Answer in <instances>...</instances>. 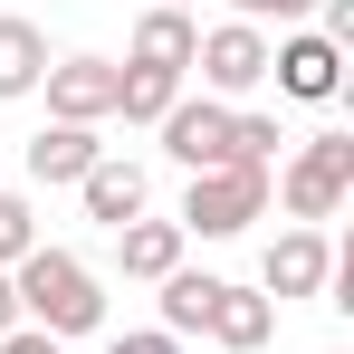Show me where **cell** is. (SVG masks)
I'll return each instance as SVG.
<instances>
[{
	"label": "cell",
	"mask_w": 354,
	"mask_h": 354,
	"mask_svg": "<svg viewBox=\"0 0 354 354\" xmlns=\"http://www.w3.org/2000/svg\"><path fill=\"white\" fill-rule=\"evenodd\" d=\"M10 288H19V326H39V335H96L106 326V288H96V268L77 259V249H29L19 268H10Z\"/></svg>",
	"instance_id": "1"
},
{
	"label": "cell",
	"mask_w": 354,
	"mask_h": 354,
	"mask_svg": "<svg viewBox=\"0 0 354 354\" xmlns=\"http://www.w3.org/2000/svg\"><path fill=\"white\" fill-rule=\"evenodd\" d=\"M268 192L288 201L297 230H316V221H335V201L354 192V134H306L288 153V173H268Z\"/></svg>",
	"instance_id": "2"
},
{
	"label": "cell",
	"mask_w": 354,
	"mask_h": 354,
	"mask_svg": "<svg viewBox=\"0 0 354 354\" xmlns=\"http://www.w3.org/2000/svg\"><path fill=\"white\" fill-rule=\"evenodd\" d=\"M259 211H268V173H259V163H221V173H192L173 230L182 239H239Z\"/></svg>",
	"instance_id": "3"
},
{
	"label": "cell",
	"mask_w": 354,
	"mask_h": 354,
	"mask_svg": "<svg viewBox=\"0 0 354 354\" xmlns=\"http://www.w3.org/2000/svg\"><path fill=\"white\" fill-rule=\"evenodd\" d=\"M268 77H278V96H297V106H335L345 96V48L316 39V29H288L268 48Z\"/></svg>",
	"instance_id": "4"
},
{
	"label": "cell",
	"mask_w": 354,
	"mask_h": 354,
	"mask_svg": "<svg viewBox=\"0 0 354 354\" xmlns=\"http://www.w3.org/2000/svg\"><path fill=\"white\" fill-rule=\"evenodd\" d=\"M192 67H201V86L230 106V96H249V86L268 77V29H249V19H221V29H201Z\"/></svg>",
	"instance_id": "5"
},
{
	"label": "cell",
	"mask_w": 354,
	"mask_h": 354,
	"mask_svg": "<svg viewBox=\"0 0 354 354\" xmlns=\"http://www.w3.org/2000/svg\"><path fill=\"white\" fill-rule=\"evenodd\" d=\"M163 134V153H173L182 173H221L230 163V106L221 96H173V115L153 124Z\"/></svg>",
	"instance_id": "6"
},
{
	"label": "cell",
	"mask_w": 354,
	"mask_h": 354,
	"mask_svg": "<svg viewBox=\"0 0 354 354\" xmlns=\"http://www.w3.org/2000/svg\"><path fill=\"white\" fill-rule=\"evenodd\" d=\"M39 86H48V124H96V115H115V58H58Z\"/></svg>",
	"instance_id": "7"
},
{
	"label": "cell",
	"mask_w": 354,
	"mask_h": 354,
	"mask_svg": "<svg viewBox=\"0 0 354 354\" xmlns=\"http://www.w3.org/2000/svg\"><path fill=\"white\" fill-rule=\"evenodd\" d=\"M326 268H335L326 230H278L259 259V297H326Z\"/></svg>",
	"instance_id": "8"
},
{
	"label": "cell",
	"mask_w": 354,
	"mask_h": 354,
	"mask_svg": "<svg viewBox=\"0 0 354 354\" xmlns=\"http://www.w3.org/2000/svg\"><path fill=\"white\" fill-rule=\"evenodd\" d=\"M221 354H259L268 335H278V297H259V288H230L221 278V297H211V326H201Z\"/></svg>",
	"instance_id": "9"
},
{
	"label": "cell",
	"mask_w": 354,
	"mask_h": 354,
	"mask_svg": "<svg viewBox=\"0 0 354 354\" xmlns=\"http://www.w3.org/2000/svg\"><path fill=\"white\" fill-rule=\"evenodd\" d=\"M77 201H86V221H106V230L144 221V163H115V153H96V163H86V182H77Z\"/></svg>",
	"instance_id": "10"
},
{
	"label": "cell",
	"mask_w": 354,
	"mask_h": 354,
	"mask_svg": "<svg viewBox=\"0 0 354 354\" xmlns=\"http://www.w3.org/2000/svg\"><path fill=\"white\" fill-rule=\"evenodd\" d=\"M192 48H201V19H192V10H144V19H134V58H124V67H163V77H182Z\"/></svg>",
	"instance_id": "11"
},
{
	"label": "cell",
	"mask_w": 354,
	"mask_h": 354,
	"mask_svg": "<svg viewBox=\"0 0 354 354\" xmlns=\"http://www.w3.org/2000/svg\"><path fill=\"white\" fill-rule=\"evenodd\" d=\"M106 144H96V124H39L29 134V182H86Z\"/></svg>",
	"instance_id": "12"
},
{
	"label": "cell",
	"mask_w": 354,
	"mask_h": 354,
	"mask_svg": "<svg viewBox=\"0 0 354 354\" xmlns=\"http://www.w3.org/2000/svg\"><path fill=\"white\" fill-rule=\"evenodd\" d=\"M115 259H124V278H153V288H163V278L182 268V230H173V221H124Z\"/></svg>",
	"instance_id": "13"
},
{
	"label": "cell",
	"mask_w": 354,
	"mask_h": 354,
	"mask_svg": "<svg viewBox=\"0 0 354 354\" xmlns=\"http://www.w3.org/2000/svg\"><path fill=\"white\" fill-rule=\"evenodd\" d=\"M39 77H48V29L0 19V96H39Z\"/></svg>",
	"instance_id": "14"
},
{
	"label": "cell",
	"mask_w": 354,
	"mask_h": 354,
	"mask_svg": "<svg viewBox=\"0 0 354 354\" xmlns=\"http://www.w3.org/2000/svg\"><path fill=\"white\" fill-rule=\"evenodd\" d=\"M182 96V77H163V67H115V115L124 124H163Z\"/></svg>",
	"instance_id": "15"
},
{
	"label": "cell",
	"mask_w": 354,
	"mask_h": 354,
	"mask_svg": "<svg viewBox=\"0 0 354 354\" xmlns=\"http://www.w3.org/2000/svg\"><path fill=\"white\" fill-rule=\"evenodd\" d=\"M211 297H221L211 268H173V278H163V335H201V326H211Z\"/></svg>",
	"instance_id": "16"
},
{
	"label": "cell",
	"mask_w": 354,
	"mask_h": 354,
	"mask_svg": "<svg viewBox=\"0 0 354 354\" xmlns=\"http://www.w3.org/2000/svg\"><path fill=\"white\" fill-rule=\"evenodd\" d=\"M278 144H288V124H278V115H230V163H259V173H268Z\"/></svg>",
	"instance_id": "17"
},
{
	"label": "cell",
	"mask_w": 354,
	"mask_h": 354,
	"mask_svg": "<svg viewBox=\"0 0 354 354\" xmlns=\"http://www.w3.org/2000/svg\"><path fill=\"white\" fill-rule=\"evenodd\" d=\"M39 249V211H29V192H0V268H19Z\"/></svg>",
	"instance_id": "18"
},
{
	"label": "cell",
	"mask_w": 354,
	"mask_h": 354,
	"mask_svg": "<svg viewBox=\"0 0 354 354\" xmlns=\"http://www.w3.org/2000/svg\"><path fill=\"white\" fill-rule=\"evenodd\" d=\"M316 0H230V19H249V29H268V19H306Z\"/></svg>",
	"instance_id": "19"
},
{
	"label": "cell",
	"mask_w": 354,
	"mask_h": 354,
	"mask_svg": "<svg viewBox=\"0 0 354 354\" xmlns=\"http://www.w3.org/2000/svg\"><path fill=\"white\" fill-rule=\"evenodd\" d=\"M106 354H182V335H163V326H134V335H115Z\"/></svg>",
	"instance_id": "20"
},
{
	"label": "cell",
	"mask_w": 354,
	"mask_h": 354,
	"mask_svg": "<svg viewBox=\"0 0 354 354\" xmlns=\"http://www.w3.org/2000/svg\"><path fill=\"white\" fill-rule=\"evenodd\" d=\"M316 10H326V29H316V39H335V48H354V0H316Z\"/></svg>",
	"instance_id": "21"
},
{
	"label": "cell",
	"mask_w": 354,
	"mask_h": 354,
	"mask_svg": "<svg viewBox=\"0 0 354 354\" xmlns=\"http://www.w3.org/2000/svg\"><path fill=\"white\" fill-rule=\"evenodd\" d=\"M0 354H67L58 335H39V326H10V335H0Z\"/></svg>",
	"instance_id": "22"
},
{
	"label": "cell",
	"mask_w": 354,
	"mask_h": 354,
	"mask_svg": "<svg viewBox=\"0 0 354 354\" xmlns=\"http://www.w3.org/2000/svg\"><path fill=\"white\" fill-rule=\"evenodd\" d=\"M19 326V288H10V268H0V335Z\"/></svg>",
	"instance_id": "23"
},
{
	"label": "cell",
	"mask_w": 354,
	"mask_h": 354,
	"mask_svg": "<svg viewBox=\"0 0 354 354\" xmlns=\"http://www.w3.org/2000/svg\"><path fill=\"white\" fill-rule=\"evenodd\" d=\"M153 10H192V0H153Z\"/></svg>",
	"instance_id": "24"
},
{
	"label": "cell",
	"mask_w": 354,
	"mask_h": 354,
	"mask_svg": "<svg viewBox=\"0 0 354 354\" xmlns=\"http://www.w3.org/2000/svg\"><path fill=\"white\" fill-rule=\"evenodd\" d=\"M326 354H345V345H326Z\"/></svg>",
	"instance_id": "25"
}]
</instances>
